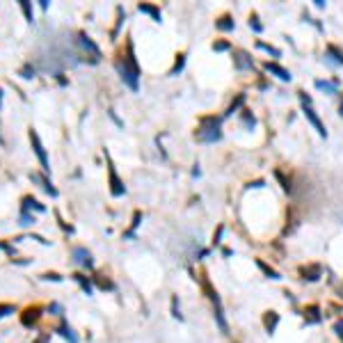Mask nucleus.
Masks as SVG:
<instances>
[{"mask_svg":"<svg viewBox=\"0 0 343 343\" xmlns=\"http://www.w3.org/2000/svg\"><path fill=\"white\" fill-rule=\"evenodd\" d=\"M254 263H256V268L261 270V272H263V275H266V277H270V279H282V275H279V272H277L275 268H270V266H268V263H266V261H261V259H256V261H254Z\"/></svg>","mask_w":343,"mask_h":343,"instance_id":"20","label":"nucleus"},{"mask_svg":"<svg viewBox=\"0 0 343 343\" xmlns=\"http://www.w3.org/2000/svg\"><path fill=\"white\" fill-rule=\"evenodd\" d=\"M19 5H21V9H23V14H25V19H28V23H35V16H32V5H30V2H28V0H21Z\"/></svg>","mask_w":343,"mask_h":343,"instance_id":"28","label":"nucleus"},{"mask_svg":"<svg viewBox=\"0 0 343 343\" xmlns=\"http://www.w3.org/2000/svg\"><path fill=\"white\" fill-rule=\"evenodd\" d=\"M9 313H14V306L12 305H0V318H5Z\"/></svg>","mask_w":343,"mask_h":343,"instance_id":"36","label":"nucleus"},{"mask_svg":"<svg viewBox=\"0 0 343 343\" xmlns=\"http://www.w3.org/2000/svg\"><path fill=\"white\" fill-rule=\"evenodd\" d=\"M71 256H74V263H76V266H80V268H85V270H92V268H94V259H92V254L87 252L85 247H74Z\"/></svg>","mask_w":343,"mask_h":343,"instance_id":"8","label":"nucleus"},{"mask_svg":"<svg viewBox=\"0 0 343 343\" xmlns=\"http://www.w3.org/2000/svg\"><path fill=\"white\" fill-rule=\"evenodd\" d=\"M302 316H305V323L306 325H318V323L323 321V316H321V306H306L305 311H302Z\"/></svg>","mask_w":343,"mask_h":343,"instance_id":"16","label":"nucleus"},{"mask_svg":"<svg viewBox=\"0 0 343 343\" xmlns=\"http://www.w3.org/2000/svg\"><path fill=\"white\" fill-rule=\"evenodd\" d=\"M277 325H279V313L277 311H266L263 313V327L268 332L270 336L277 332Z\"/></svg>","mask_w":343,"mask_h":343,"instance_id":"13","label":"nucleus"},{"mask_svg":"<svg viewBox=\"0 0 343 343\" xmlns=\"http://www.w3.org/2000/svg\"><path fill=\"white\" fill-rule=\"evenodd\" d=\"M183 67H186V53H179L176 55V62H174V67H172L170 76H179L181 71H183Z\"/></svg>","mask_w":343,"mask_h":343,"instance_id":"24","label":"nucleus"},{"mask_svg":"<svg viewBox=\"0 0 343 343\" xmlns=\"http://www.w3.org/2000/svg\"><path fill=\"white\" fill-rule=\"evenodd\" d=\"M0 249H5V252H9V254L14 252V249H12V247H9V245H5V243H0Z\"/></svg>","mask_w":343,"mask_h":343,"instance_id":"42","label":"nucleus"},{"mask_svg":"<svg viewBox=\"0 0 343 343\" xmlns=\"http://www.w3.org/2000/svg\"><path fill=\"white\" fill-rule=\"evenodd\" d=\"M0 108H2V87H0Z\"/></svg>","mask_w":343,"mask_h":343,"instance_id":"45","label":"nucleus"},{"mask_svg":"<svg viewBox=\"0 0 343 343\" xmlns=\"http://www.w3.org/2000/svg\"><path fill=\"white\" fill-rule=\"evenodd\" d=\"M199 282H202L204 293L209 295L210 305H213V316H215V323H217V327H220V332H222V334H229V325H227V318H224V306H222V300H220V293L210 286L206 275H199Z\"/></svg>","mask_w":343,"mask_h":343,"instance_id":"3","label":"nucleus"},{"mask_svg":"<svg viewBox=\"0 0 343 343\" xmlns=\"http://www.w3.org/2000/svg\"><path fill=\"white\" fill-rule=\"evenodd\" d=\"M202 174V170H199V165H194V170H192V176H199Z\"/></svg>","mask_w":343,"mask_h":343,"instance_id":"44","label":"nucleus"},{"mask_svg":"<svg viewBox=\"0 0 343 343\" xmlns=\"http://www.w3.org/2000/svg\"><path fill=\"white\" fill-rule=\"evenodd\" d=\"M233 67L238 69V71H252L254 69V60L249 57V53L247 51H233Z\"/></svg>","mask_w":343,"mask_h":343,"instance_id":"9","label":"nucleus"},{"mask_svg":"<svg viewBox=\"0 0 343 343\" xmlns=\"http://www.w3.org/2000/svg\"><path fill=\"white\" fill-rule=\"evenodd\" d=\"M39 7H41V9H48V0H39Z\"/></svg>","mask_w":343,"mask_h":343,"instance_id":"43","label":"nucleus"},{"mask_svg":"<svg viewBox=\"0 0 343 343\" xmlns=\"http://www.w3.org/2000/svg\"><path fill=\"white\" fill-rule=\"evenodd\" d=\"M266 186V181H254V183H249L247 188H263Z\"/></svg>","mask_w":343,"mask_h":343,"instance_id":"41","label":"nucleus"},{"mask_svg":"<svg viewBox=\"0 0 343 343\" xmlns=\"http://www.w3.org/2000/svg\"><path fill=\"white\" fill-rule=\"evenodd\" d=\"M334 332H336V336H339V339L343 341V321H339V323L334 325Z\"/></svg>","mask_w":343,"mask_h":343,"instance_id":"38","label":"nucleus"},{"mask_svg":"<svg viewBox=\"0 0 343 343\" xmlns=\"http://www.w3.org/2000/svg\"><path fill=\"white\" fill-rule=\"evenodd\" d=\"M229 48H231L229 41H215V44H213V51L215 53H224V51H229Z\"/></svg>","mask_w":343,"mask_h":343,"instance_id":"32","label":"nucleus"},{"mask_svg":"<svg viewBox=\"0 0 343 343\" xmlns=\"http://www.w3.org/2000/svg\"><path fill=\"white\" fill-rule=\"evenodd\" d=\"M78 46H80L82 55H87V57H90L92 64H96V62L101 60V48H98V46L94 44V41H92L85 32H78Z\"/></svg>","mask_w":343,"mask_h":343,"instance_id":"5","label":"nucleus"},{"mask_svg":"<svg viewBox=\"0 0 343 343\" xmlns=\"http://www.w3.org/2000/svg\"><path fill=\"white\" fill-rule=\"evenodd\" d=\"M30 144H32V149H35V153H37L39 158V163H41V170H44V174L48 176L51 174V165H48V156H46V149H44V144H41V140H39V135L35 128H30Z\"/></svg>","mask_w":343,"mask_h":343,"instance_id":"6","label":"nucleus"},{"mask_svg":"<svg viewBox=\"0 0 343 343\" xmlns=\"http://www.w3.org/2000/svg\"><path fill=\"white\" fill-rule=\"evenodd\" d=\"M194 140L202 144H215L222 140V117H202L194 131Z\"/></svg>","mask_w":343,"mask_h":343,"instance_id":"2","label":"nucleus"},{"mask_svg":"<svg viewBox=\"0 0 343 343\" xmlns=\"http://www.w3.org/2000/svg\"><path fill=\"white\" fill-rule=\"evenodd\" d=\"M39 318H41V306H28V309L21 313V323L25 325V327L37 325Z\"/></svg>","mask_w":343,"mask_h":343,"instance_id":"12","label":"nucleus"},{"mask_svg":"<svg viewBox=\"0 0 343 343\" xmlns=\"http://www.w3.org/2000/svg\"><path fill=\"white\" fill-rule=\"evenodd\" d=\"M339 293H341V298H343V291H339Z\"/></svg>","mask_w":343,"mask_h":343,"instance_id":"46","label":"nucleus"},{"mask_svg":"<svg viewBox=\"0 0 343 343\" xmlns=\"http://www.w3.org/2000/svg\"><path fill=\"white\" fill-rule=\"evenodd\" d=\"M114 69H117V74H119V78L124 80L128 90L131 92L140 90V67H137V57L133 53V41H126V51L117 55Z\"/></svg>","mask_w":343,"mask_h":343,"instance_id":"1","label":"nucleus"},{"mask_svg":"<svg viewBox=\"0 0 343 343\" xmlns=\"http://www.w3.org/2000/svg\"><path fill=\"white\" fill-rule=\"evenodd\" d=\"M243 103H245V94H238V96H236V101H233V103L229 105V110L224 112V117H231L233 112L238 110V108H240V105H243Z\"/></svg>","mask_w":343,"mask_h":343,"instance_id":"26","label":"nucleus"},{"mask_svg":"<svg viewBox=\"0 0 343 343\" xmlns=\"http://www.w3.org/2000/svg\"><path fill=\"white\" fill-rule=\"evenodd\" d=\"M240 117H243V124H245L247 128H249V131H252L254 126H256V119H254V114L249 110H243V114H240Z\"/></svg>","mask_w":343,"mask_h":343,"instance_id":"29","label":"nucleus"},{"mask_svg":"<svg viewBox=\"0 0 343 343\" xmlns=\"http://www.w3.org/2000/svg\"><path fill=\"white\" fill-rule=\"evenodd\" d=\"M51 311L55 313V316H62V306L60 305H51Z\"/></svg>","mask_w":343,"mask_h":343,"instance_id":"40","label":"nucleus"},{"mask_svg":"<svg viewBox=\"0 0 343 343\" xmlns=\"http://www.w3.org/2000/svg\"><path fill=\"white\" fill-rule=\"evenodd\" d=\"M256 48H261V51L270 53L272 57H282V51H279V48H275V46H268V44H263V41H256Z\"/></svg>","mask_w":343,"mask_h":343,"instance_id":"27","label":"nucleus"},{"mask_svg":"<svg viewBox=\"0 0 343 343\" xmlns=\"http://www.w3.org/2000/svg\"><path fill=\"white\" fill-rule=\"evenodd\" d=\"M96 282H98V286H101L103 291H114V284H112L110 279H98V277H96Z\"/></svg>","mask_w":343,"mask_h":343,"instance_id":"34","label":"nucleus"},{"mask_svg":"<svg viewBox=\"0 0 343 343\" xmlns=\"http://www.w3.org/2000/svg\"><path fill=\"white\" fill-rule=\"evenodd\" d=\"M172 316H174V318H179V321H183V313H181L179 298H176V295H174V298H172Z\"/></svg>","mask_w":343,"mask_h":343,"instance_id":"30","label":"nucleus"},{"mask_svg":"<svg viewBox=\"0 0 343 343\" xmlns=\"http://www.w3.org/2000/svg\"><path fill=\"white\" fill-rule=\"evenodd\" d=\"M275 176H277V179H279V183H282V188H284V190H286V192H291L293 188H291V183H288V181L284 179V174H282V172L277 170V172H275Z\"/></svg>","mask_w":343,"mask_h":343,"instance_id":"33","label":"nucleus"},{"mask_svg":"<svg viewBox=\"0 0 343 343\" xmlns=\"http://www.w3.org/2000/svg\"><path fill=\"white\" fill-rule=\"evenodd\" d=\"M44 279H53V282H62V277L57 275V272H46Z\"/></svg>","mask_w":343,"mask_h":343,"instance_id":"39","label":"nucleus"},{"mask_svg":"<svg viewBox=\"0 0 343 343\" xmlns=\"http://www.w3.org/2000/svg\"><path fill=\"white\" fill-rule=\"evenodd\" d=\"M325 62L332 64V67H343V51L339 46L329 44L327 48H325Z\"/></svg>","mask_w":343,"mask_h":343,"instance_id":"11","label":"nucleus"},{"mask_svg":"<svg viewBox=\"0 0 343 343\" xmlns=\"http://www.w3.org/2000/svg\"><path fill=\"white\" fill-rule=\"evenodd\" d=\"M263 69H266L270 76H275V78H279V80H284V82H291L293 80L291 71H288V69H284L282 64H277V62H266V64H263Z\"/></svg>","mask_w":343,"mask_h":343,"instance_id":"10","label":"nucleus"},{"mask_svg":"<svg viewBox=\"0 0 343 343\" xmlns=\"http://www.w3.org/2000/svg\"><path fill=\"white\" fill-rule=\"evenodd\" d=\"M140 222H142V213H140V210H135V215H133V224H131V229H128V231L124 233V238H133V236H135V229L140 227Z\"/></svg>","mask_w":343,"mask_h":343,"instance_id":"25","label":"nucleus"},{"mask_svg":"<svg viewBox=\"0 0 343 343\" xmlns=\"http://www.w3.org/2000/svg\"><path fill=\"white\" fill-rule=\"evenodd\" d=\"M316 87H318L321 92H325V94H329V96L339 94V87H336V82H329V80H316Z\"/></svg>","mask_w":343,"mask_h":343,"instance_id":"21","label":"nucleus"},{"mask_svg":"<svg viewBox=\"0 0 343 343\" xmlns=\"http://www.w3.org/2000/svg\"><path fill=\"white\" fill-rule=\"evenodd\" d=\"M249 28H252L254 32H261V30H263V25L259 23V16H256V14L249 16Z\"/></svg>","mask_w":343,"mask_h":343,"instance_id":"31","label":"nucleus"},{"mask_svg":"<svg viewBox=\"0 0 343 343\" xmlns=\"http://www.w3.org/2000/svg\"><path fill=\"white\" fill-rule=\"evenodd\" d=\"M137 9H140L142 14H149L156 23L163 21V16H160V9H158L156 5H149V2H140V5H137Z\"/></svg>","mask_w":343,"mask_h":343,"instance_id":"18","label":"nucleus"},{"mask_svg":"<svg viewBox=\"0 0 343 343\" xmlns=\"http://www.w3.org/2000/svg\"><path fill=\"white\" fill-rule=\"evenodd\" d=\"M30 210L44 213L46 206H44V204H39L35 197H30V194H28V197H23V199H21V213H30Z\"/></svg>","mask_w":343,"mask_h":343,"instance_id":"14","label":"nucleus"},{"mask_svg":"<svg viewBox=\"0 0 343 343\" xmlns=\"http://www.w3.org/2000/svg\"><path fill=\"white\" fill-rule=\"evenodd\" d=\"M21 76H23V78H32V76H35V67H32L30 62H28V64L21 69Z\"/></svg>","mask_w":343,"mask_h":343,"instance_id":"35","label":"nucleus"},{"mask_svg":"<svg viewBox=\"0 0 343 343\" xmlns=\"http://www.w3.org/2000/svg\"><path fill=\"white\" fill-rule=\"evenodd\" d=\"M30 179L35 181V183H39V186L44 188L46 192L51 194V197H57V190H55V188H53V183L51 181H48V176H46V174H37V172H32L30 174Z\"/></svg>","mask_w":343,"mask_h":343,"instance_id":"17","label":"nucleus"},{"mask_svg":"<svg viewBox=\"0 0 343 343\" xmlns=\"http://www.w3.org/2000/svg\"><path fill=\"white\" fill-rule=\"evenodd\" d=\"M215 28L217 30H222V32H231L233 28H236V23L231 21V16H220L215 21Z\"/></svg>","mask_w":343,"mask_h":343,"instance_id":"22","label":"nucleus"},{"mask_svg":"<svg viewBox=\"0 0 343 343\" xmlns=\"http://www.w3.org/2000/svg\"><path fill=\"white\" fill-rule=\"evenodd\" d=\"M105 158H108V174H110V194L112 197H121V194L126 192V186H124V181H119V176H117V170H114L110 156L105 153Z\"/></svg>","mask_w":343,"mask_h":343,"instance_id":"7","label":"nucleus"},{"mask_svg":"<svg viewBox=\"0 0 343 343\" xmlns=\"http://www.w3.org/2000/svg\"><path fill=\"white\" fill-rule=\"evenodd\" d=\"M300 275H302V279H306V282H318L323 275V268L321 266H302V268H300Z\"/></svg>","mask_w":343,"mask_h":343,"instance_id":"15","label":"nucleus"},{"mask_svg":"<svg viewBox=\"0 0 343 343\" xmlns=\"http://www.w3.org/2000/svg\"><path fill=\"white\" fill-rule=\"evenodd\" d=\"M76 279V282L80 284V288L85 293H87V295H92V293H94V286H92V279H87V277L85 275H78V272H76V275H71Z\"/></svg>","mask_w":343,"mask_h":343,"instance_id":"23","label":"nucleus"},{"mask_svg":"<svg viewBox=\"0 0 343 343\" xmlns=\"http://www.w3.org/2000/svg\"><path fill=\"white\" fill-rule=\"evenodd\" d=\"M57 332H60V334L64 336V339H67L69 343H78V336L74 334V329H71V325H69V323L64 321V318H62V321H60V327H57Z\"/></svg>","mask_w":343,"mask_h":343,"instance_id":"19","label":"nucleus"},{"mask_svg":"<svg viewBox=\"0 0 343 343\" xmlns=\"http://www.w3.org/2000/svg\"><path fill=\"white\" fill-rule=\"evenodd\" d=\"M222 233H224V227L220 224V227H217V233L213 236V245H220V243H222V240H220V238H222Z\"/></svg>","mask_w":343,"mask_h":343,"instance_id":"37","label":"nucleus"},{"mask_svg":"<svg viewBox=\"0 0 343 343\" xmlns=\"http://www.w3.org/2000/svg\"><path fill=\"white\" fill-rule=\"evenodd\" d=\"M298 94H300V103H302V110H305L306 119L311 121V126L316 128V131H318V135H321V137H327V128L323 126V121L318 119V114L313 112V108H311V98L306 96L305 92H298Z\"/></svg>","mask_w":343,"mask_h":343,"instance_id":"4","label":"nucleus"}]
</instances>
